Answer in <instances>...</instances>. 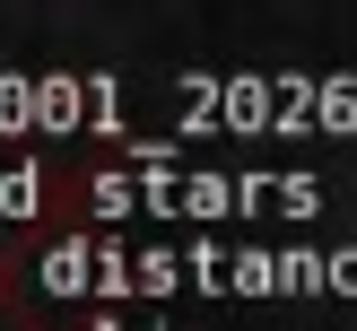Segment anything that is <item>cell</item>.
Wrapping results in <instances>:
<instances>
[{
	"label": "cell",
	"mask_w": 357,
	"mask_h": 331,
	"mask_svg": "<svg viewBox=\"0 0 357 331\" xmlns=\"http://www.w3.org/2000/svg\"><path fill=\"white\" fill-rule=\"evenodd\" d=\"M44 279L61 296H166V288H218V296H296L340 288L357 296V253H244V244H52Z\"/></svg>",
	"instance_id": "obj_1"
},
{
	"label": "cell",
	"mask_w": 357,
	"mask_h": 331,
	"mask_svg": "<svg viewBox=\"0 0 357 331\" xmlns=\"http://www.w3.org/2000/svg\"><path fill=\"white\" fill-rule=\"evenodd\" d=\"M96 209L105 218H131V209H157V218H314L323 209V183L314 174H218V166H131V174H105L96 183Z\"/></svg>",
	"instance_id": "obj_2"
},
{
	"label": "cell",
	"mask_w": 357,
	"mask_h": 331,
	"mask_svg": "<svg viewBox=\"0 0 357 331\" xmlns=\"http://www.w3.org/2000/svg\"><path fill=\"white\" fill-rule=\"evenodd\" d=\"M183 105L209 122H271V131L340 122L357 131V79H192Z\"/></svg>",
	"instance_id": "obj_3"
},
{
	"label": "cell",
	"mask_w": 357,
	"mask_h": 331,
	"mask_svg": "<svg viewBox=\"0 0 357 331\" xmlns=\"http://www.w3.org/2000/svg\"><path fill=\"white\" fill-rule=\"evenodd\" d=\"M114 114L122 87L105 79H0V131H87Z\"/></svg>",
	"instance_id": "obj_4"
},
{
	"label": "cell",
	"mask_w": 357,
	"mask_h": 331,
	"mask_svg": "<svg viewBox=\"0 0 357 331\" xmlns=\"http://www.w3.org/2000/svg\"><path fill=\"white\" fill-rule=\"evenodd\" d=\"M35 201H44V174H26V166L0 174V218H17V209H35Z\"/></svg>",
	"instance_id": "obj_5"
},
{
	"label": "cell",
	"mask_w": 357,
	"mask_h": 331,
	"mask_svg": "<svg viewBox=\"0 0 357 331\" xmlns=\"http://www.w3.org/2000/svg\"><path fill=\"white\" fill-rule=\"evenodd\" d=\"M96 331H122V323H96Z\"/></svg>",
	"instance_id": "obj_6"
}]
</instances>
